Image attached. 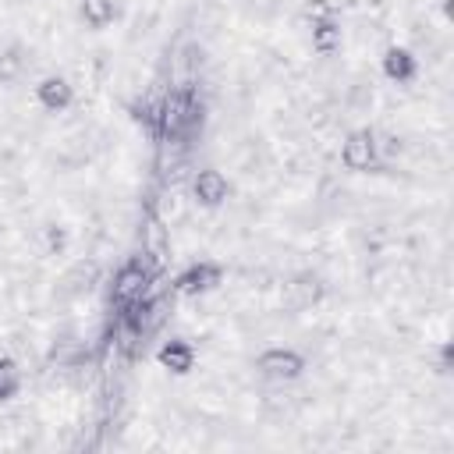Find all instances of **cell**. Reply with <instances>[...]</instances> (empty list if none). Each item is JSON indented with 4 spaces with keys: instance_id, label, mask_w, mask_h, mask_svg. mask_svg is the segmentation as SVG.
<instances>
[{
    "instance_id": "obj_14",
    "label": "cell",
    "mask_w": 454,
    "mask_h": 454,
    "mask_svg": "<svg viewBox=\"0 0 454 454\" xmlns=\"http://www.w3.org/2000/svg\"><path fill=\"white\" fill-rule=\"evenodd\" d=\"M142 252H149L156 262L163 259L167 245H163V223H160V220H149V231H145V248H142Z\"/></svg>"
},
{
    "instance_id": "obj_8",
    "label": "cell",
    "mask_w": 454,
    "mask_h": 454,
    "mask_svg": "<svg viewBox=\"0 0 454 454\" xmlns=\"http://www.w3.org/2000/svg\"><path fill=\"white\" fill-rule=\"evenodd\" d=\"M35 99H39V106H43V110L60 114V110H67V106L74 103V89H71V82H67V78L50 74V78H43V82L35 85Z\"/></svg>"
},
{
    "instance_id": "obj_12",
    "label": "cell",
    "mask_w": 454,
    "mask_h": 454,
    "mask_svg": "<svg viewBox=\"0 0 454 454\" xmlns=\"http://www.w3.org/2000/svg\"><path fill=\"white\" fill-rule=\"evenodd\" d=\"M78 14H82V21L89 25V28H106L114 18H117V7H114V0H82L78 4Z\"/></svg>"
},
{
    "instance_id": "obj_1",
    "label": "cell",
    "mask_w": 454,
    "mask_h": 454,
    "mask_svg": "<svg viewBox=\"0 0 454 454\" xmlns=\"http://www.w3.org/2000/svg\"><path fill=\"white\" fill-rule=\"evenodd\" d=\"M199 117L202 114L195 106V92L192 89H177V92H167V99L156 110V131L163 138H181Z\"/></svg>"
},
{
    "instance_id": "obj_11",
    "label": "cell",
    "mask_w": 454,
    "mask_h": 454,
    "mask_svg": "<svg viewBox=\"0 0 454 454\" xmlns=\"http://www.w3.org/2000/svg\"><path fill=\"white\" fill-rule=\"evenodd\" d=\"M287 291H291V305L294 309H309V305H316L323 298V280L312 277V273H301V277H294V284H287Z\"/></svg>"
},
{
    "instance_id": "obj_2",
    "label": "cell",
    "mask_w": 454,
    "mask_h": 454,
    "mask_svg": "<svg viewBox=\"0 0 454 454\" xmlns=\"http://www.w3.org/2000/svg\"><path fill=\"white\" fill-rule=\"evenodd\" d=\"M153 273H156V259L149 252H138L131 262H124L117 270V277H114V301L117 305H128V301L142 298L145 287H149V280H153Z\"/></svg>"
},
{
    "instance_id": "obj_9",
    "label": "cell",
    "mask_w": 454,
    "mask_h": 454,
    "mask_svg": "<svg viewBox=\"0 0 454 454\" xmlns=\"http://www.w3.org/2000/svg\"><path fill=\"white\" fill-rule=\"evenodd\" d=\"M415 71H419V60H415V53L408 50V46H390L387 53H383V74L390 78V82H411L415 78Z\"/></svg>"
},
{
    "instance_id": "obj_3",
    "label": "cell",
    "mask_w": 454,
    "mask_h": 454,
    "mask_svg": "<svg viewBox=\"0 0 454 454\" xmlns=\"http://www.w3.org/2000/svg\"><path fill=\"white\" fill-rule=\"evenodd\" d=\"M376 160H380L376 131H372V128H355V131L344 138V145H340V163H344L348 170H355V174H365V170L376 167Z\"/></svg>"
},
{
    "instance_id": "obj_13",
    "label": "cell",
    "mask_w": 454,
    "mask_h": 454,
    "mask_svg": "<svg viewBox=\"0 0 454 454\" xmlns=\"http://www.w3.org/2000/svg\"><path fill=\"white\" fill-rule=\"evenodd\" d=\"M21 390V369L14 358H0V401H11L18 397Z\"/></svg>"
},
{
    "instance_id": "obj_16",
    "label": "cell",
    "mask_w": 454,
    "mask_h": 454,
    "mask_svg": "<svg viewBox=\"0 0 454 454\" xmlns=\"http://www.w3.org/2000/svg\"><path fill=\"white\" fill-rule=\"evenodd\" d=\"M46 245H50V248H57V252H60V248H64V245H67V234H64V231H60V227H50V231H46Z\"/></svg>"
},
{
    "instance_id": "obj_6",
    "label": "cell",
    "mask_w": 454,
    "mask_h": 454,
    "mask_svg": "<svg viewBox=\"0 0 454 454\" xmlns=\"http://www.w3.org/2000/svg\"><path fill=\"white\" fill-rule=\"evenodd\" d=\"M227 192H231V184H227V177H223L216 167H202V170L192 177V195H195V202L206 206V209H216V206L227 199Z\"/></svg>"
},
{
    "instance_id": "obj_15",
    "label": "cell",
    "mask_w": 454,
    "mask_h": 454,
    "mask_svg": "<svg viewBox=\"0 0 454 454\" xmlns=\"http://www.w3.org/2000/svg\"><path fill=\"white\" fill-rule=\"evenodd\" d=\"M305 18H309V21L337 18V7H333V0H309V4H305Z\"/></svg>"
},
{
    "instance_id": "obj_10",
    "label": "cell",
    "mask_w": 454,
    "mask_h": 454,
    "mask_svg": "<svg viewBox=\"0 0 454 454\" xmlns=\"http://www.w3.org/2000/svg\"><path fill=\"white\" fill-rule=\"evenodd\" d=\"M340 35H344V28H340L337 18H319V21H312V50H316V53H333V50L340 46Z\"/></svg>"
},
{
    "instance_id": "obj_7",
    "label": "cell",
    "mask_w": 454,
    "mask_h": 454,
    "mask_svg": "<svg viewBox=\"0 0 454 454\" xmlns=\"http://www.w3.org/2000/svg\"><path fill=\"white\" fill-rule=\"evenodd\" d=\"M156 362L174 376H188L195 369V348L188 340H181V337H170V340H163L156 348Z\"/></svg>"
},
{
    "instance_id": "obj_4",
    "label": "cell",
    "mask_w": 454,
    "mask_h": 454,
    "mask_svg": "<svg viewBox=\"0 0 454 454\" xmlns=\"http://www.w3.org/2000/svg\"><path fill=\"white\" fill-rule=\"evenodd\" d=\"M220 280H223V266H220V262H213V259H202V262H192L188 270H181V273H177L174 291H177V294L195 298V294H209V291H216V287H220Z\"/></svg>"
},
{
    "instance_id": "obj_5",
    "label": "cell",
    "mask_w": 454,
    "mask_h": 454,
    "mask_svg": "<svg viewBox=\"0 0 454 454\" xmlns=\"http://www.w3.org/2000/svg\"><path fill=\"white\" fill-rule=\"evenodd\" d=\"M255 369H259L266 380L287 383V380H298V376L305 372V358H301L298 351H291V348H266V351L255 358Z\"/></svg>"
}]
</instances>
